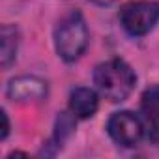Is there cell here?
I'll return each instance as SVG.
<instances>
[{
  "label": "cell",
  "mask_w": 159,
  "mask_h": 159,
  "mask_svg": "<svg viewBox=\"0 0 159 159\" xmlns=\"http://www.w3.org/2000/svg\"><path fill=\"white\" fill-rule=\"evenodd\" d=\"M94 83L105 99L118 103L131 94L135 86V73L124 60L112 58L96 67Z\"/></svg>",
  "instance_id": "6da1fadb"
},
{
  "label": "cell",
  "mask_w": 159,
  "mask_h": 159,
  "mask_svg": "<svg viewBox=\"0 0 159 159\" xmlns=\"http://www.w3.org/2000/svg\"><path fill=\"white\" fill-rule=\"evenodd\" d=\"M88 45V28L79 11L67 13L54 28V47L62 60L73 62Z\"/></svg>",
  "instance_id": "7a4b0ae2"
},
{
  "label": "cell",
  "mask_w": 159,
  "mask_h": 159,
  "mask_svg": "<svg viewBox=\"0 0 159 159\" xmlns=\"http://www.w3.org/2000/svg\"><path fill=\"white\" fill-rule=\"evenodd\" d=\"M120 21L125 32H129L131 36H144L159 21V4L150 0L125 4L120 13Z\"/></svg>",
  "instance_id": "3957f363"
},
{
  "label": "cell",
  "mask_w": 159,
  "mask_h": 159,
  "mask_svg": "<svg viewBox=\"0 0 159 159\" xmlns=\"http://www.w3.org/2000/svg\"><path fill=\"white\" fill-rule=\"evenodd\" d=\"M107 131L111 135V139L124 146V148H133L137 146L142 137L146 135V129H144V122L140 116L129 112V111H122V112H114L111 118H109V124H107Z\"/></svg>",
  "instance_id": "277c9868"
},
{
  "label": "cell",
  "mask_w": 159,
  "mask_h": 159,
  "mask_svg": "<svg viewBox=\"0 0 159 159\" xmlns=\"http://www.w3.org/2000/svg\"><path fill=\"white\" fill-rule=\"evenodd\" d=\"M8 98L19 103L43 101L47 98V83L34 75L17 77L8 84Z\"/></svg>",
  "instance_id": "5b68a950"
},
{
  "label": "cell",
  "mask_w": 159,
  "mask_h": 159,
  "mask_svg": "<svg viewBox=\"0 0 159 159\" xmlns=\"http://www.w3.org/2000/svg\"><path fill=\"white\" fill-rule=\"evenodd\" d=\"M142 122L148 139L159 140V86H152L142 96Z\"/></svg>",
  "instance_id": "8992f818"
},
{
  "label": "cell",
  "mask_w": 159,
  "mask_h": 159,
  "mask_svg": "<svg viewBox=\"0 0 159 159\" xmlns=\"http://www.w3.org/2000/svg\"><path fill=\"white\" fill-rule=\"evenodd\" d=\"M99 99L92 88H75L69 94V109L79 118H90L98 111Z\"/></svg>",
  "instance_id": "52a82bcc"
},
{
  "label": "cell",
  "mask_w": 159,
  "mask_h": 159,
  "mask_svg": "<svg viewBox=\"0 0 159 159\" xmlns=\"http://www.w3.org/2000/svg\"><path fill=\"white\" fill-rule=\"evenodd\" d=\"M17 45H19V32L11 25H4L0 30V62L2 67H10V64L17 56Z\"/></svg>",
  "instance_id": "ba28073f"
},
{
  "label": "cell",
  "mask_w": 159,
  "mask_h": 159,
  "mask_svg": "<svg viewBox=\"0 0 159 159\" xmlns=\"http://www.w3.org/2000/svg\"><path fill=\"white\" fill-rule=\"evenodd\" d=\"M56 129H58V131H56V137H58V140L62 142V140L71 133V129H73V120H71L67 114H60Z\"/></svg>",
  "instance_id": "9c48e42d"
},
{
  "label": "cell",
  "mask_w": 159,
  "mask_h": 159,
  "mask_svg": "<svg viewBox=\"0 0 159 159\" xmlns=\"http://www.w3.org/2000/svg\"><path fill=\"white\" fill-rule=\"evenodd\" d=\"M0 118H2V124H4V127H2V139H6L8 137V131H10V122H8V114L2 111L0 112Z\"/></svg>",
  "instance_id": "30bf717a"
},
{
  "label": "cell",
  "mask_w": 159,
  "mask_h": 159,
  "mask_svg": "<svg viewBox=\"0 0 159 159\" xmlns=\"http://www.w3.org/2000/svg\"><path fill=\"white\" fill-rule=\"evenodd\" d=\"M90 2L99 4V6H107V4H111V2H112V0H90Z\"/></svg>",
  "instance_id": "8fae6325"
}]
</instances>
